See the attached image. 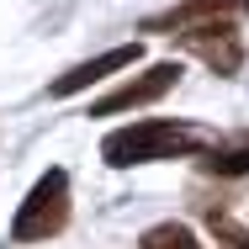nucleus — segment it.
<instances>
[{
	"mask_svg": "<svg viewBox=\"0 0 249 249\" xmlns=\"http://www.w3.org/2000/svg\"><path fill=\"white\" fill-rule=\"evenodd\" d=\"M138 249H201V239L186 223H154V228H143Z\"/></svg>",
	"mask_w": 249,
	"mask_h": 249,
	"instance_id": "obj_8",
	"label": "nucleus"
},
{
	"mask_svg": "<svg viewBox=\"0 0 249 249\" xmlns=\"http://www.w3.org/2000/svg\"><path fill=\"white\" fill-rule=\"evenodd\" d=\"M207 21H249V0H180L170 11H159L143 21V32H186V27H207Z\"/></svg>",
	"mask_w": 249,
	"mask_h": 249,
	"instance_id": "obj_5",
	"label": "nucleus"
},
{
	"mask_svg": "<svg viewBox=\"0 0 249 249\" xmlns=\"http://www.w3.org/2000/svg\"><path fill=\"white\" fill-rule=\"evenodd\" d=\"M207 228H212V239L223 249H249V228H239L228 212H217V207H207Z\"/></svg>",
	"mask_w": 249,
	"mask_h": 249,
	"instance_id": "obj_9",
	"label": "nucleus"
},
{
	"mask_svg": "<svg viewBox=\"0 0 249 249\" xmlns=\"http://www.w3.org/2000/svg\"><path fill=\"white\" fill-rule=\"evenodd\" d=\"M64 228H69V175L48 170L21 201L16 223H11V244H43V239L64 233Z\"/></svg>",
	"mask_w": 249,
	"mask_h": 249,
	"instance_id": "obj_2",
	"label": "nucleus"
},
{
	"mask_svg": "<svg viewBox=\"0 0 249 249\" xmlns=\"http://www.w3.org/2000/svg\"><path fill=\"white\" fill-rule=\"evenodd\" d=\"M201 170L207 175H249V133H233V138H217L212 149L201 154Z\"/></svg>",
	"mask_w": 249,
	"mask_h": 249,
	"instance_id": "obj_7",
	"label": "nucleus"
},
{
	"mask_svg": "<svg viewBox=\"0 0 249 249\" xmlns=\"http://www.w3.org/2000/svg\"><path fill=\"white\" fill-rule=\"evenodd\" d=\"M217 138H207V127L196 122H133V127H117L106 133L101 143V159L111 170H133V164H154V159H191V154H207Z\"/></svg>",
	"mask_w": 249,
	"mask_h": 249,
	"instance_id": "obj_1",
	"label": "nucleus"
},
{
	"mask_svg": "<svg viewBox=\"0 0 249 249\" xmlns=\"http://www.w3.org/2000/svg\"><path fill=\"white\" fill-rule=\"evenodd\" d=\"M175 43L186 53H196L212 74H239L244 69V37L233 21H207V27H186L175 32Z\"/></svg>",
	"mask_w": 249,
	"mask_h": 249,
	"instance_id": "obj_3",
	"label": "nucleus"
},
{
	"mask_svg": "<svg viewBox=\"0 0 249 249\" xmlns=\"http://www.w3.org/2000/svg\"><path fill=\"white\" fill-rule=\"evenodd\" d=\"M180 85V64H149L143 74H133V80H122L111 96H101L96 106H90V117H117V111H133V106H149V101H159V96H170Z\"/></svg>",
	"mask_w": 249,
	"mask_h": 249,
	"instance_id": "obj_4",
	"label": "nucleus"
},
{
	"mask_svg": "<svg viewBox=\"0 0 249 249\" xmlns=\"http://www.w3.org/2000/svg\"><path fill=\"white\" fill-rule=\"evenodd\" d=\"M138 43H127V48H111L101 53V58H85V64H74L69 74H58L48 85V96H74V90H85V85H96V80H106V74H117V69H127V64H138Z\"/></svg>",
	"mask_w": 249,
	"mask_h": 249,
	"instance_id": "obj_6",
	"label": "nucleus"
}]
</instances>
